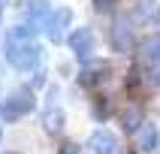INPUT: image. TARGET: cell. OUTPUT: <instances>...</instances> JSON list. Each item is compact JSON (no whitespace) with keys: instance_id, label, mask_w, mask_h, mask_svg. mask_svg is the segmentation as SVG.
Wrapping results in <instances>:
<instances>
[{"instance_id":"9c48e42d","label":"cell","mask_w":160,"mask_h":154,"mask_svg":"<svg viewBox=\"0 0 160 154\" xmlns=\"http://www.w3.org/2000/svg\"><path fill=\"white\" fill-rule=\"evenodd\" d=\"M63 124H67V118H63L61 103H58V94H48V106H45V112H42V127L48 133L58 136L63 130Z\"/></svg>"},{"instance_id":"ac0fdd59","label":"cell","mask_w":160,"mask_h":154,"mask_svg":"<svg viewBox=\"0 0 160 154\" xmlns=\"http://www.w3.org/2000/svg\"><path fill=\"white\" fill-rule=\"evenodd\" d=\"M9 154H15V151H9Z\"/></svg>"},{"instance_id":"8fae6325","label":"cell","mask_w":160,"mask_h":154,"mask_svg":"<svg viewBox=\"0 0 160 154\" xmlns=\"http://www.w3.org/2000/svg\"><path fill=\"white\" fill-rule=\"evenodd\" d=\"M91 151L94 154H121V139L109 130H97L91 136Z\"/></svg>"},{"instance_id":"7c38bea8","label":"cell","mask_w":160,"mask_h":154,"mask_svg":"<svg viewBox=\"0 0 160 154\" xmlns=\"http://www.w3.org/2000/svg\"><path fill=\"white\" fill-rule=\"evenodd\" d=\"M142 124H145L142 121V103H124V109H121V127L127 133H136Z\"/></svg>"},{"instance_id":"8992f818","label":"cell","mask_w":160,"mask_h":154,"mask_svg":"<svg viewBox=\"0 0 160 154\" xmlns=\"http://www.w3.org/2000/svg\"><path fill=\"white\" fill-rule=\"evenodd\" d=\"M112 76V63L109 61H100V63H85L79 70V85L88 91H100V85Z\"/></svg>"},{"instance_id":"52a82bcc","label":"cell","mask_w":160,"mask_h":154,"mask_svg":"<svg viewBox=\"0 0 160 154\" xmlns=\"http://www.w3.org/2000/svg\"><path fill=\"white\" fill-rule=\"evenodd\" d=\"M67 45H70V52L76 54L79 61H88L91 52H94V30H91V27H76V30H70Z\"/></svg>"},{"instance_id":"5b68a950","label":"cell","mask_w":160,"mask_h":154,"mask_svg":"<svg viewBox=\"0 0 160 154\" xmlns=\"http://www.w3.org/2000/svg\"><path fill=\"white\" fill-rule=\"evenodd\" d=\"M130 21L139 27H157L160 24V0H136L130 6Z\"/></svg>"},{"instance_id":"ba28073f","label":"cell","mask_w":160,"mask_h":154,"mask_svg":"<svg viewBox=\"0 0 160 154\" xmlns=\"http://www.w3.org/2000/svg\"><path fill=\"white\" fill-rule=\"evenodd\" d=\"M136 52H139V67L142 70H157L160 67V33H151L145 39H139Z\"/></svg>"},{"instance_id":"e0dca14e","label":"cell","mask_w":160,"mask_h":154,"mask_svg":"<svg viewBox=\"0 0 160 154\" xmlns=\"http://www.w3.org/2000/svg\"><path fill=\"white\" fill-rule=\"evenodd\" d=\"M0 139H3V130H0Z\"/></svg>"},{"instance_id":"6da1fadb","label":"cell","mask_w":160,"mask_h":154,"mask_svg":"<svg viewBox=\"0 0 160 154\" xmlns=\"http://www.w3.org/2000/svg\"><path fill=\"white\" fill-rule=\"evenodd\" d=\"M3 57L12 70L30 72L42 63V48L36 42V30L30 24H18L6 30V42H3Z\"/></svg>"},{"instance_id":"4fadbf2b","label":"cell","mask_w":160,"mask_h":154,"mask_svg":"<svg viewBox=\"0 0 160 154\" xmlns=\"http://www.w3.org/2000/svg\"><path fill=\"white\" fill-rule=\"evenodd\" d=\"M52 15V6L45 0H30L27 3V21L30 24H45V18Z\"/></svg>"},{"instance_id":"3957f363","label":"cell","mask_w":160,"mask_h":154,"mask_svg":"<svg viewBox=\"0 0 160 154\" xmlns=\"http://www.w3.org/2000/svg\"><path fill=\"white\" fill-rule=\"evenodd\" d=\"M109 45H112L115 52H130V48L136 45L130 15H127V18H115V21L109 24Z\"/></svg>"},{"instance_id":"30bf717a","label":"cell","mask_w":160,"mask_h":154,"mask_svg":"<svg viewBox=\"0 0 160 154\" xmlns=\"http://www.w3.org/2000/svg\"><path fill=\"white\" fill-rule=\"evenodd\" d=\"M157 145H160V130H157V124L145 121V124L136 130V148H139L142 154H154V151H157Z\"/></svg>"},{"instance_id":"5bb4252c","label":"cell","mask_w":160,"mask_h":154,"mask_svg":"<svg viewBox=\"0 0 160 154\" xmlns=\"http://www.w3.org/2000/svg\"><path fill=\"white\" fill-rule=\"evenodd\" d=\"M94 9H97L100 15H112L118 9V0H94Z\"/></svg>"},{"instance_id":"2e32d148","label":"cell","mask_w":160,"mask_h":154,"mask_svg":"<svg viewBox=\"0 0 160 154\" xmlns=\"http://www.w3.org/2000/svg\"><path fill=\"white\" fill-rule=\"evenodd\" d=\"M3 12H6V0H0V24H3Z\"/></svg>"},{"instance_id":"277c9868","label":"cell","mask_w":160,"mask_h":154,"mask_svg":"<svg viewBox=\"0 0 160 154\" xmlns=\"http://www.w3.org/2000/svg\"><path fill=\"white\" fill-rule=\"evenodd\" d=\"M70 21H72V9H67V6H61V9H52V15L45 18L42 30H45V36H48L52 42H63V39L70 36V33H67Z\"/></svg>"},{"instance_id":"9a60e30c","label":"cell","mask_w":160,"mask_h":154,"mask_svg":"<svg viewBox=\"0 0 160 154\" xmlns=\"http://www.w3.org/2000/svg\"><path fill=\"white\" fill-rule=\"evenodd\" d=\"M79 142L76 139H61V145H58V154H79Z\"/></svg>"},{"instance_id":"7a4b0ae2","label":"cell","mask_w":160,"mask_h":154,"mask_svg":"<svg viewBox=\"0 0 160 154\" xmlns=\"http://www.w3.org/2000/svg\"><path fill=\"white\" fill-rule=\"evenodd\" d=\"M36 109V97L30 88H15L9 91L6 97L0 100V121L3 124H15V121H21L24 115H30Z\"/></svg>"}]
</instances>
